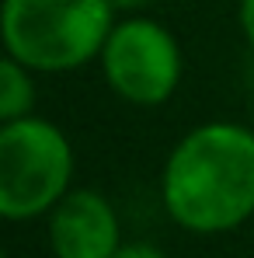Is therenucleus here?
<instances>
[{
	"mask_svg": "<svg viewBox=\"0 0 254 258\" xmlns=\"http://www.w3.org/2000/svg\"><path fill=\"white\" fill-rule=\"evenodd\" d=\"M164 203L195 234L244 223L254 213V133L230 122L188 133L164 168Z\"/></svg>",
	"mask_w": 254,
	"mask_h": 258,
	"instance_id": "nucleus-1",
	"label": "nucleus"
},
{
	"mask_svg": "<svg viewBox=\"0 0 254 258\" xmlns=\"http://www.w3.org/2000/svg\"><path fill=\"white\" fill-rule=\"evenodd\" d=\"M112 0H4V45L28 70H73L112 35Z\"/></svg>",
	"mask_w": 254,
	"mask_h": 258,
	"instance_id": "nucleus-2",
	"label": "nucleus"
},
{
	"mask_svg": "<svg viewBox=\"0 0 254 258\" xmlns=\"http://www.w3.org/2000/svg\"><path fill=\"white\" fill-rule=\"evenodd\" d=\"M73 171L66 136L42 119H14L0 129V213L39 216L63 199Z\"/></svg>",
	"mask_w": 254,
	"mask_h": 258,
	"instance_id": "nucleus-3",
	"label": "nucleus"
},
{
	"mask_svg": "<svg viewBox=\"0 0 254 258\" xmlns=\"http://www.w3.org/2000/svg\"><path fill=\"white\" fill-rule=\"evenodd\" d=\"M108 84L136 105H160L181 77L178 42L157 21L136 18L112 28L101 49Z\"/></svg>",
	"mask_w": 254,
	"mask_h": 258,
	"instance_id": "nucleus-4",
	"label": "nucleus"
},
{
	"mask_svg": "<svg viewBox=\"0 0 254 258\" xmlns=\"http://www.w3.org/2000/svg\"><path fill=\"white\" fill-rule=\"evenodd\" d=\"M59 258H112L119 251V220L98 192L63 196L49 223Z\"/></svg>",
	"mask_w": 254,
	"mask_h": 258,
	"instance_id": "nucleus-5",
	"label": "nucleus"
},
{
	"mask_svg": "<svg viewBox=\"0 0 254 258\" xmlns=\"http://www.w3.org/2000/svg\"><path fill=\"white\" fill-rule=\"evenodd\" d=\"M32 101H35V91H32L28 67L21 59H14V56L4 59V67H0V119L4 122L25 119Z\"/></svg>",
	"mask_w": 254,
	"mask_h": 258,
	"instance_id": "nucleus-6",
	"label": "nucleus"
},
{
	"mask_svg": "<svg viewBox=\"0 0 254 258\" xmlns=\"http://www.w3.org/2000/svg\"><path fill=\"white\" fill-rule=\"evenodd\" d=\"M112 258H164V251L153 244H119V251Z\"/></svg>",
	"mask_w": 254,
	"mask_h": 258,
	"instance_id": "nucleus-7",
	"label": "nucleus"
},
{
	"mask_svg": "<svg viewBox=\"0 0 254 258\" xmlns=\"http://www.w3.org/2000/svg\"><path fill=\"white\" fill-rule=\"evenodd\" d=\"M240 28H244L247 42L254 45V0H240Z\"/></svg>",
	"mask_w": 254,
	"mask_h": 258,
	"instance_id": "nucleus-8",
	"label": "nucleus"
},
{
	"mask_svg": "<svg viewBox=\"0 0 254 258\" xmlns=\"http://www.w3.org/2000/svg\"><path fill=\"white\" fill-rule=\"evenodd\" d=\"M115 7H139V4H146V0H112Z\"/></svg>",
	"mask_w": 254,
	"mask_h": 258,
	"instance_id": "nucleus-9",
	"label": "nucleus"
}]
</instances>
